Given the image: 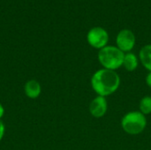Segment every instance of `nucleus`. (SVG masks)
Returning <instances> with one entry per match:
<instances>
[{
  "mask_svg": "<svg viewBox=\"0 0 151 150\" xmlns=\"http://www.w3.org/2000/svg\"><path fill=\"white\" fill-rule=\"evenodd\" d=\"M4 124L0 121V141L2 140L3 136H4Z\"/></svg>",
  "mask_w": 151,
  "mask_h": 150,
  "instance_id": "11",
  "label": "nucleus"
},
{
  "mask_svg": "<svg viewBox=\"0 0 151 150\" xmlns=\"http://www.w3.org/2000/svg\"><path fill=\"white\" fill-rule=\"evenodd\" d=\"M140 111L143 115L151 113V96H144L140 101Z\"/></svg>",
  "mask_w": 151,
  "mask_h": 150,
  "instance_id": "10",
  "label": "nucleus"
},
{
  "mask_svg": "<svg viewBox=\"0 0 151 150\" xmlns=\"http://www.w3.org/2000/svg\"><path fill=\"white\" fill-rule=\"evenodd\" d=\"M87 41L91 47L101 50L107 46L109 42V34L104 28L101 27H95L88 31L87 34Z\"/></svg>",
  "mask_w": 151,
  "mask_h": 150,
  "instance_id": "4",
  "label": "nucleus"
},
{
  "mask_svg": "<svg viewBox=\"0 0 151 150\" xmlns=\"http://www.w3.org/2000/svg\"><path fill=\"white\" fill-rule=\"evenodd\" d=\"M146 83H147V85L151 88V72H150L148 73V75L146 76Z\"/></svg>",
  "mask_w": 151,
  "mask_h": 150,
  "instance_id": "12",
  "label": "nucleus"
},
{
  "mask_svg": "<svg viewBox=\"0 0 151 150\" xmlns=\"http://www.w3.org/2000/svg\"><path fill=\"white\" fill-rule=\"evenodd\" d=\"M147 126V118L141 111L127 112L121 119L122 129L130 135L142 133Z\"/></svg>",
  "mask_w": 151,
  "mask_h": 150,
  "instance_id": "3",
  "label": "nucleus"
},
{
  "mask_svg": "<svg viewBox=\"0 0 151 150\" xmlns=\"http://www.w3.org/2000/svg\"><path fill=\"white\" fill-rule=\"evenodd\" d=\"M120 85L119 75L112 70L100 69L91 77V87L100 96L106 97L115 93Z\"/></svg>",
  "mask_w": 151,
  "mask_h": 150,
  "instance_id": "1",
  "label": "nucleus"
},
{
  "mask_svg": "<svg viewBox=\"0 0 151 150\" xmlns=\"http://www.w3.org/2000/svg\"><path fill=\"white\" fill-rule=\"evenodd\" d=\"M135 35L130 29H122L119 32L117 38H116V43L117 47L123 51L124 53L130 52L134 45H135Z\"/></svg>",
  "mask_w": 151,
  "mask_h": 150,
  "instance_id": "5",
  "label": "nucleus"
},
{
  "mask_svg": "<svg viewBox=\"0 0 151 150\" xmlns=\"http://www.w3.org/2000/svg\"><path fill=\"white\" fill-rule=\"evenodd\" d=\"M108 110V103L105 97L97 95L94 98L89 104L90 114L96 118L104 117Z\"/></svg>",
  "mask_w": 151,
  "mask_h": 150,
  "instance_id": "6",
  "label": "nucleus"
},
{
  "mask_svg": "<svg viewBox=\"0 0 151 150\" xmlns=\"http://www.w3.org/2000/svg\"><path fill=\"white\" fill-rule=\"evenodd\" d=\"M125 53L118 47L106 46L98 52V61L104 69L115 71L123 65Z\"/></svg>",
  "mask_w": 151,
  "mask_h": 150,
  "instance_id": "2",
  "label": "nucleus"
},
{
  "mask_svg": "<svg viewBox=\"0 0 151 150\" xmlns=\"http://www.w3.org/2000/svg\"><path fill=\"white\" fill-rule=\"evenodd\" d=\"M138 58L137 57L131 52H128L127 54H125L124 57V60H123V65L125 67V69L128 72H134V70L137 69L138 67Z\"/></svg>",
  "mask_w": 151,
  "mask_h": 150,
  "instance_id": "9",
  "label": "nucleus"
},
{
  "mask_svg": "<svg viewBox=\"0 0 151 150\" xmlns=\"http://www.w3.org/2000/svg\"><path fill=\"white\" fill-rule=\"evenodd\" d=\"M139 57L142 65L151 72V44H147L141 49Z\"/></svg>",
  "mask_w": 151,
  "mask_h": 150,
  "instance_id": "8",
  "label": "nucleus"
},
{
  "mask_svg": "<svg viewBox=\"0 0 151 150\" xmlns=\"http://www.w3.org/2000/svg\"><path fill=\"white\" fill-rule=\"evenodd\" d=\"M41 85L36 80H29L25 85V93L29 98H37L41 94Z\"/></svg>",
  "mask_w": 151,
  "mask_h": 150,
  "instance_id": "7",
  "label": "nucleus"
},
{
  "mask_svg": "<svg viewBox=\"0 0 151 150\" xmlns=\"http://www.w3.org/2000/svg\"><path fill=\"white\" fill-rule=\"evenodd\" d=\"M4 107L2 106V104L0 103V118L3 117V115H4Z\"/></svg>",
  "mask_w": 151,
  "mask_h": 150,
  "instance_id": "13",
  "label": "nucleus"
}]
</instances>
